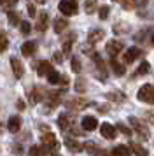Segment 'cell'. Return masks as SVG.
I'll return each mask as SVG.
<instances>
[{
	"mask_svg": "<svg viewBox=\"0 0 154 156\" xmlns=\"http://www.w3.org/2000/svg\"><path fill=\"white\" fill-rule=\"evenodd\" d=\"M9 46V39H7L5 34H0V53H4Z\"/></svg>",
	"mask_w": 154,
	"mask_h": 156,
	"instance_id": "f1b7e54d",
	"label": "cell"
},
{
	"mask_svg": "<svg viewBox=\"0 0 154 156\" xmlns=\"http://www.w3.org/2000/svg\"><path fill=\"white\" fill-rule=\"evenodd\" d=\"M65 146H67V149H68L70 153H79V151H82V144H79L75 139H70V137L65 139Z\"/></svg>",
	"mask_w": 154,
	"mask_h": 156,
	"instance_id": "4fadbf2b",
	"label": "cell"
},
{
	"mask_svg": "<svg viewBox=\"0 0 154 156\" xmlns=\"http://www.w3.org/2000/svg\"><path fill=\"white\" fill-rule=\"evenodd\" d=\"M149 70H151V65L147 63V62H142V65L138 67V70H137L135 74H133V77H140L142 74H147Z\"/></svg>",
	"mask_w": 154,
	"mask_h": 156,
	"instance_id": "603a6c76",
	"label": "cell"
},
{
	"mask_svg": "<svg viewBox=\"0 0 154 156\" xmlns=\"http://www.w3.org/2000/svg\"><path fill=\"white\" fill-rule=\"evenodd\" d=\"M7 18H9V23H11L12 27L19 25V14H18L16 11H9V12H7Z\"/></svg>",
	"mask_w": 154,
	"mask_h": 156,
	"instance_id": "d4e9b609",
	"label": "cell"
},
{
	"mask_svg": "<svg viewBox=\"0 0 154 156\" xmlns=\"http://www.w3.org/2000/svg\"><path fill=\"white\" fill-rule=\"evenodd\" d=\"M19 28H21V35H28V34L32 32V25H30L28 21H21Z\"/></svg>",
	"mask_w": 154,
	"mask_h": 156,
	"instance_id": "83f0119b",
	"label": "cell"
},
{
	"mask_svg": "<svg viewBox=\"0 0 154 156\" xmlns=\"http://www.w3.org/2000/svg\"><path fill=\"white\" fill-rule=\"evenodd\" d=\"M35 2H37V4H44V0H35Z\"/></svg>",
	"mask_w": 154,
	"mask_h": 156,
	"instance_id": "f6af8a7d",
	"label": "cell"
},
{
	"mask_svg": "<svg viewBox=\"0 0 154 156\" xmlns=\"http://www.w3.org/2000/svg\"><path fill=\"white\" fill-rule=\"evenodd\" d=\"M47 21H49L47 11H42L40 14H39V20H37L35 30H37V32H46V30H47Z\"/></svg>",
	"mask_w": 154,
	"mask_h": 156,
	"instance_id": "30bf717a",
	"label": "cell"
},
{
	"mask_svg": "<svg viewBox=\"0 0 154 156\" xmlns=\"http://www.w3.org/2000/svg\"><path fill=\"white\" fill-rule=\"evenodd\" d=\"M28 98H30V102H32V104L40 102V98H42V90H40V88H33V91L28 93Z\"/></svg>",
	"mask_w": 154,
	"mask_h": 156,
	"instance_id": "ac0fdd59",
	"label": "cell"
},
{
	"mask_svg": "<svg viewBox=\"0 0 154 156\" xmlns=\"http://www.w3.org/2000/svg\"><path fill=\"white\" fill-rule=\"evenodd\" d=\"M114 32H116V34H128V32H130V27H128L126 23H117V25L114 27Z\"/></svg>",
	"mask_w": 154,
	"mask_h": 156,
	"instance_id": "4316f807",
	"label": "cell"
},
{
	"mask_svg": "<svg viewBox=\"0 0 154 156\" xmlns=\"http://www.w3.org/2000/svg\"><path fill=\"white\" fill-rule=\"evenodd\" d=\"M119 2H121V4H123V7L128 9V11L137 7V0H119Z\"/></svg>",
	"mask_w": 154,
	"mask_h": 156,
	"instance_id": "d6a6232c",
	"label": "cell"
},
{
	"mask_svg": "<svg viewBox=\"0 0 154 156\" xmlns=\"http://www.w3.org/2000/svg\"><path fill=\"white\" fill-rule=\"evenodd\" d=\"M110 67H112V70H114V74H117V76H124V72H126L124 65L119 63V62H116L114 58L110 60Z\"/></svg>",
	"mask_w": 154,
	"mask_h": 156,
	"instance_id": "e0dca14e",
	"label": "cell"
},
{
	"mask_svg": "<svg viewBox=\"0 0 154 156\" xmlns=\"http://www.w3.org/2000/svg\"><path fill=\"white\" fill-rule=\"evenodd\" d=\"M49 149L44 147V146H32V149H30V154H47Z\"/></svg>",
	"mask_w": 154,
	"mask_h": 156,
	"instance_id": "484cf974",
	"label": "cell"
},
{
	"mask_svg": "<svg viewBox=\"0 0 154 156\" xmlns=\"http://www.w3.org/2000/svg\"><path fill=\"white\" fill-rule=\"evenodd\" d=\"M21 128V119L19 116H11L9 121H7V130L11 132V133H18Z\"/></svg>",
	"mask_w": 154,
	"mask_h": 156,
	"instance_id": "7c38bea8",
	"label": "cell"
},
{
	"mask_svg": "<svg viewBox=\"0 0 154 156\" xmlns=\"http://www.w3.org/2000/svg\"><path fill=\"white\" fill-rule=\"evenodd\" d=\"M100 133H102V137L107 139V140H114L117 130H116V126H112V125H109V123H103V125L100 126Z\"/></svg>",
	"mask_w": 154,
	"mask_h": 156,
	"instance_id": "8992f818",
	"label": "cell"
},
{
	"mask_svg": "<svg viewBox=\"0 0 154 156\" xmlns=\"http://www.w3.org/2000/svg\"><path fill=\"white\" fill-rule=\"evenodd\" d=\"M103 37H105L103 30H93V32H89V35H88V42L89 44H96V42H100Z\"/></svg>",
	"mask_w": 154,
	"mask_h": 156,
	"instance_id": "5bb4252c",
	"label": "cell"
},
{
	"mask_svg": "<svg viewBox=\"0 0 154 156\" xmlns=\"http://www.w3.org/2000/svg\"><path fill=\"white\" fill-rule=\"evenodd\" d=\"M145 119L151 123V125H154V112H145Z\"/></svg>",
	"mask_w": 154,
	"mask_h": 156,
	"instance_id": "ab89813d",
	"label": "cell"
},
{
	"mask_svg": "<svg viewBox=\"0 0 154 156\" xmlns=\"http://www.w3.org/2000/svg\"><path fill=\"white\" fill-rule=\"evenodd\" d=\"M11 67H12V72H14V77L16 79H21L23 76H25V67H23V63H21L18 58H11Z\"/></svg>",
	"mask_w": 154,
	"mask_h": 156,
	"instance_id": "ba28073f",
	"label": "cell"
},
{
	"mask_svg": "<svg viewBox=\"0 0 154 156\" xmlns=\"http://www.w3.org/2000/svg\"><path fill=\"white\" fill-rule=\"evenodd\" d=\"M82 149H86L88 153H96V154H103V153H105V151H102V149L96 147V144H95V142H88V144H84Z\"/></svg>",
	"mask_w": 154,
	"mask_h": 156,
	"instance_id": "ffe728a7",
	"label": "cell"
},
{
	"mask_svg": "<svg viewBox=\"0 0 154 156\" xmlns=\"http://www.w3.org/2000/svg\"><path fill=\"white\" fill-rule=\"evenodd\" d=\"M51 69H53L51 63L46 62V60H42V62H39V65H37V74H39L40 77H46V76H47V72L51 70Z\"/></svg>",
	"mask_w": 154,
	"mask_h": 156,
	"instance_id": "9a60e30c",
	"label": "cell"
},
{
	"mask_svg": "<svg viewBox=\"0 0 154 156\" xmlns=\"http://www.w3.org/2000/svg\"><path fill=\"white\" fill-rule=\"evenodd\" d=\"M35 49H37V44L33 42V41H28V42L23 44V48H21V53L25 55V56H32L35 53Z\"/></svg>",
	"mask_w": 154,
	"mask_h": 156,
	"instance_id": "2e32d148",
	"label": "cell"
},
{
	"mask_svg": "<svg viewBox=\"0 0 154 156\" xmlns=\"http://www.w3.org/2000/svg\"><path fill=\"white\" fill-rule=\"evenodd\" d=\"M67 25H68L67 20H63V18H56L54 20V32L56 34H61L63 30L67 28Z\"/></svg>",
	"mask_w": 154,
	"mask_h": 156,
	"instance_id": "d6986e66",
	"label": "cell"
},
{
	"mask_svg": "<svg viewBox=\"0 0 154 156\" xmlns=\"http://www.w3.org/2000/svg\"><path fill=\"white\" fill-rule=\"evenodd\" d=\"M95 9H96V0H86V12L91 14Z\"/></svg>",
	"mask_w": 154,
	"mask_h": 156,
	"instance_id": "836d02e7",
	"label": "cell"
},
{
	"mask_svg": "<svg viewBox=\"0 0 154 156\" xmlns=\"http://www.w3.org/2000/svg\"><path fill=\"white\" fill-rule=\"evenodd\" d=\"M75 90L79 93L86 91V83H84V79H77V81H75Z\"/></svg>",
	"mask_w": 154,
	"mask_h": 156,
	"instance_id": "e575fe53",
	"label": "cell"
},
{
	"mask_svg": "<svg viewBox=\"0 0 154 156\" xmlns=\"http://www.w3.org/2000/svg\"><path fill=\"white\" fill-rule=\"evenodd\" d=\"M123 51V44L121 42H117V41H109L107 42V55L110 58H116Z\"/></svg>",
	"mask_w": 154,
	"mask_h": 156,
	"instance_id": "52a82bcc",
	"label": "cell"
},
{
	"mask_svg": "<svg viewBox=\"0 0 154 156\" xmlns=\"http://www.w3.org/2000/svg\"><path fill=\"white\" fill-rule=\"evenodd\" d=\"M56 125L61 128V130H68V126H70V123H68V116L61 114V116L58 118V121H56Z\"/></svg>",
	"mask_w": 154,
	"mask_h": 156,
	"instance_id": "7402d4cb",
	"label": "cell"
},
{
	"mask_svg": "<svg viewBox=\"0 0 154 156\" xmlns=\"http://www.w3.org/2000/svg\"><path fill=\"white\" fill-rule=\"evenodd\" d=\"M70 67H72V70L77 72V74L81 72V62H79L77 58H72V63H70Z\"/></svg>",
	"mask_w": 154,
	"mask_h": 156,
	"instance_id": "d590c367",
	"label": "cell"
},
{
	"mask_svg": "<svg viewBox=\"0 0 154 156\" xmlns=\"http://www.w3.org/2000/svg\"><path fill=\"white\" fill-rule=\"evenodd\" d=\"M65 105L68 107V109H72V111H82V109H86V107L89 105V102H88L86 98L77 97V98H70Z\"/></svg>",
	"mask_w": 154,
	"mask_h": 156,
	"instance_id": "5b68a950",
	"label": "cell"
},
{
	"mask_svg": "<svg viewBox=\"0 0 154 156\" xmlns=\"http://www.w3.org/2000/svg\"><path fill=\"white\" fill-rule=\"evenodd\" d=\"M61 53H54V55H53V60H54L56 63H61Z\"/></svg>",
	"mask_w": 154,
	"mask_h": 156,
	"instance_id": "60d3db41",
	"label": "cell"
},
{
	"mask_svg": "<svg viewBox=\"0 0 154 156\" xmlns=\"http://www.w3.org/2000/svg\"><path fill=\"white\" fill-rule=\"evenodd\" d=\"M81 125H82L84 132H93V130L98 126V121H96V118H93V116H84L82 121H81Z\"/></svg>",
	"mask_w": 154,
	"mask_h": 156,
	"instance_id": "8fae6325",
	"label": "cell"
},
{
	"mask_svg": "<svg viewBox=\"0 0 154 156\" xmlns=\"http://www.w3.org/2000/svg\"><path fill=\"white\" fill-rule=\"evenodd\" d=\"M26 11H28V16H32V18H33L35 12H37V11H35V5H32V4H30V5H26Z\"/></svg>",
	"mask_w": 154,
	"mask_h": 156,
	"instance_id": "f35d334b",
	"label": "cell"
},
{
	"mask_svg": "<svg viewBox=\"0 0 154 156\" xmlns=\"http://www.w3.org/2000/svg\"><path fill=\"white\" fill-rule=\"evenodd\" d=\"M131 149L137 153V154H140V156H147L149 153H147V149H144L140 144H131Z\"/></svg>",
	"mask_w": 154,
	"mask_h": 156,
	"instance_id": "f546056e",
	"label": "cell"
},
{
	"mask_svg": "<svg viewBox=\"0 0 154 156\" xmlns=\"http://www.w3.org/2000/svg\"><path fill=\"white\" fill-rule=\"evenodd\" d=\"M58 9H60V12L65 14V16H74V14H77L79 5H77V0H61V2L58 4Z\"/></svg>",
	"mask_w": 154,
	"mask_h": 156,
	"instance_id": "7a4b0ae2",
	"label": "cell"
},
{
	"mask_svg": "<svg viewBox=\"0 0 154 156\" xmlns=\"http://www.w3.org/2000/svg\"><path fill=\"white\" fill-rule=\"evenodd\" d=\"M140 55H142V49H140V48H130V49L124 53L123 62H124V63H133V62H135Z\"/></svg>",
	"mask_w": 154,
	"mask_h": 156,
	"instance_id": "9c48e42d",
	"label": "cell"
},
{
	"mask_svg": "<svg viewBox=\"0 0 154 156\" xmlns=\"http://www.w3.org/2000/svg\"><path fill=\"white\" fill-rule=\"evenodd\" d=\"M46 77H47V81L51 83V84H58V83H60V74H58L56 70H53V69L47 72V76H46Z\"/></svg>",
	"mask_w": 154,
	"mask_h": 156,
	"instance_id": "cb8c5ba5",
	"label": "cell"
},
{
	"mask_svg": "<svg viewBox=\"0 0 154 156\" xmlns=\"http://www.w3.org/2000/svg\"><path fill=\"white\" fill-rule=\"evenodd\" d=\"M130 125H131L133 132H137L142 139H147V137H149V132H147L145 125H144L140 119H137V118H130Z\"/></svg>",
	"mask_w": 154,
	"mask_h": 156,
	"instance_id": "277c9868",
	"label": "cell"
},
{
	"mask_svg": "<svg viewBox=\"0 0 154 156\" xmlns=\"http://www.w3.org/2000/svg\"><path fill=\"white\" fill-rule=\"evenodd\" d=\"M130 153H131V149L128 146H116L114 151H112V154H121V156H128Z\"/></svg>",
	"mask_w": 154,
	"mask_h": 156,
	"instance_id": "44dd1931",
	"label": "cell"
},
{
	"mask_svg": "<svg viewBox=\"0 0 154 156\" xmlns=\"http://www.w3.org/2000/svg\"><path fill=\"white\" fill-rule=\"evenodd\" d=\"M16 107H18V109H19V111H25V102H23V100H18V102H16Z\"/></svg>",
	"mask_w": 154,
	"mask_h": 156,
	"instance_id": "b9f144b4",
	"label": "cell"
},
{
	"mask_svg": "<svg viewBox=\"0 0 154 156\" xmlns=\"http://www.w3.org/2000/svg\"><path fill=\"white\" fill-rule=\"evenodd\" d=\"M107 98L114 100V102H123L124 100V95L123 93H107Z\"/></svg>",
	"mask_w": 154,
	"mask_h": 156,
	"instance_id": "4dcf8cb0",
	"label": "cell"
},
{
	"mask_svg": "<svg viewBox=\"0 0 154 156\" xmlns=\"http://www.w3.org/2000/svg\"><path fill=\"white\" fill-rule=\"evenodd\" d=\"M116 130H119V132H123V133H124V135H128V137L131 135V130H130V128H126L124 125H121V123H117V126H116Z\"/></svg>",
	"mask_w": 154,
	"mask_h": 156,
	"instance_id": "8d00e7d4",
	"label": "cell"
},
{
	"mask_svg": "<svg viewBox=\"0 0 154 156\" xmlns=\"http://www.w3.org/2000/svg\"><path fill=\"white\" fill-rule=\"evenodd\" d=\"M14 153H23V147H21L19 144H14V149H12Z\"/></svg>",
	"mask_w": 154,
	"mask_h": 156,
	"instance_id": "7bdbcfd3",
	"label": "cell"
},
{
	"mask_svg": "<svg viewBox=\"0 0 154 156\" xmlns=\"http://www.w3.org/2000/svg\"><path fill=\"white\" fill-rule=\"evenodd\" d=\"M152 44H154V37H152Z\"/></svg>",
	"mask_w": 154,
	"mask_h": 156,
	"instance_id": "bcb514c9",
	"label": "cell"
},
{
	"mask_svg": "<svg viewBox=\"0 0 154 156\" xmlns=\"http://www.w3.org/2000/svg\"><path fill=\"white\" fill-rule=\"evenodd\" d=\"M98 14H100V20H107V18H109V14H110V7H109V5H103V7H100Z\"/></svg>",
	"mask_w": 154,
	"mask_h": 156,
	"instance_id": "1f68e13d",
	"label": "cell"
},
{
	"mask_svg": "<svg viewBox=\"0 0 154 156\" xmlns=\"http://www.w3.org/2000/svg\"><path fill=\"white\" fill-rule=\"evenodd\" d=\"M0 2H2L5 7H12V5H16V4H18V0H0Z\"/></svg>",
	"mask_w": 154,
	"mask_h": 156,
	"instance_id": "74e56055",
	"label": "cell"
},
{
	"mask_svg": "<svg viewBox=\"0 0 154 156\" xmlns=\"http://www.w3.org/2000/svg\"><path fill=\"white\" fill-rule=\"evenodd\" d=\"M137 98L140 102H145V104H154V86L152 84H144L137 93Z\"/></svg>",
	"mask_w": 154,
	"mask_h": 156,
	"instance_id": "3957f363",
	"label": "cell"
},
{
	"mask_svg": "<svg viewBox=\"0 0 154 156\" xmlns=\"http://www.w3.org/2000/svg\"><path fill=\"white\" fill-rule=\"evenodd\" d=\"M60 83H63V84H68V77H67V76H60Z\"/></svg>",
	"mask_w": 154,
	"mask_h": 156,
	"instance_id": "ee69618b",
	"label": "cell"
},
{
	"mask_svg": "<svg viewBox=\"0 0 154 156\" xmlns=\"http://www.w3.org/2000/svg\"><path fill=\"white\" fill-rule=\"evenodd\" d=\"M40 130H42V135H40L42 146L47 147V149H53V153H56V146H58V142H56L54 133L49 130V126H44V125H40Z\"/></svg>",
	"mask_w": 154,
	"mask_h": 156,
	"instance_id": "6da1fadb",
	"label": "cell"
}]
</instances>
